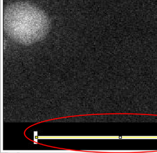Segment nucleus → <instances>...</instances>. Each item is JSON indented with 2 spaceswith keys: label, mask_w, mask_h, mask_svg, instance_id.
I'll list each match as a JSON object with an SVG mask.
<instances>
[{
  "label": "nucleus",
  "mask_w": 157,
  "mask_h": 153,
  "mask_svg": "<svg viewBox=\"0 0 157 153\" xmlns=\"http://www.w3.org/2000/svg\"><path fill=\"white\" fill-rule=\"evenodd\" d=\"M4 30L15 40L30 43L44 37L49 30L50 19L45 12L27 2L8 6L3 14Z\"/></svg>",
  "instance_id": "1"
}]
</instances>
